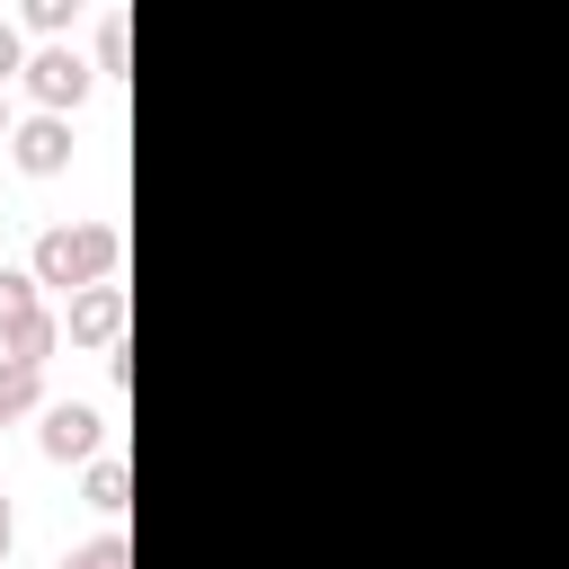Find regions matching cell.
I'll use <instances>...</instances> for the list:
<instances>
[{"instance_id":"cell-4","label":"cell","mask_w":569,"mask_h":569,"mask_svg":"<svg viewBox=\"0 0 569 569\" xmlns=\"http://www.w3.org/2000/svg\"><path fill=\"white\" fill-rule=\"evenodd\" d=\"M9 160L27 169V178H53L62 160H71V116H18V133H9Z\"/></svg>"},{"instance_id":"cell-12","label":"cell","mask_w":569,"mask_h":569,"mask_svg":"<svg viewBox=\"0 0 569 569\" xmlns=\"http://www.w3.org/2000/svg\"><path fill=\"white\" fill-rule=\"evenodd\" d=\"M0 80H27V44H18L9 18H0Z\"/></svg>"},{"instance_id":"cell-11","label":"cell","mask_w":569,"mask_h":569,"mask_svg":"<svg viewBox=\"0 0 569 569\" xmlns=\"http://www.w3.org/2000/svg\"><path fill=\"white\" fill-rule=\"evenodd\" d=\"M27 27H44V36H62V27H71V0H27Z\"/></svg>"},{"instance_id":"cell-13","label":"cell","mask_w":569,"mask_h":569,"mask_svg":"<svg viewBox=\"0 0 569 569\" xmlns=\"http://www.w3.org/2000/svg\"><path fill=\"white\" fill-rule=\"evenodd\" d=\"M9 542H18V516H9V498H0V560H9Z\"/></svg>"},{"instance_id":"cell-8","label":"cell","mask_w":569,"mask_h":569,"mask_svg":"<svg viewBox=\"0 0 569 569\" xmlns=\"http://www.w3.org/2000/svg\"><path fill=\"white\" fill-rule=\"evenodd\" d=\"M0 409H9V418L44 409V365H18V356H0Z\"/></svg>"},{"instance_id":"cell-7","label":"cell","mask_w":569,"mask_h":569,"mask_svg":"<svg viewBox=\"0 0 569 569\" xmlns=\"http://www.w3.org/2000/svg\"><path fill=\"white\" fill-rule=\"evenodd\" d=\"M89 507H98V516H124V507H133V462H124V453H98V462H89Z\"/></svg>"},{"instance_id":"cell-5","label":"cell","mask_w":569,"mask_h":569,"mask_svg":"<svg viewBox=\"0 0 569 569\" xmlns=\"http://www.w3.org/2000/svg\"><path fill=\"white\" fill-rule=\"evenodd\" d=\"M62 338H80V347H116V338H124V284H89V293H71Z\"/></svg>"},{"instance_id":"cell-14","label":"cell","mask_w":569,"mask_h":569,"mask_svg":"<svg viewBox=\"0 0 569 569\" xmlns=\"http://www.w3.org/2000/svg\"><path fill=\"white\" fill-rule=\"evenodd\" d=\"M9 133H18V116H9V98H0V142H9Z\"/></svg>"},{"instance_id":"cell-3","label":"cell","mask_w":569,"mask_h":569,"mask_svg":"<svg viewBox=\"0 0 569 569\" xmlns=\"http://www.w3.org/2000/svg\"><path fill=\"white\" fill-rule=\"evenodd\" d=\"M89 80H98V62H80L71 44L27 53V89H36V107H44V116H71V107L89 98Z\"/></svg>"},{"instance_id":"cell-2","label":"cell","mask_w":569,"mask_h":569,"mask_svg":"<svg viewBox=\"0 0 569 569\" xmlns=\"http://www.w3.org/2000/svg\"><path fill=\"white\" fill-rule=\"evenodd\" d=\"M36 436H44L53 462H98L107 453V409L98 400H44V427Z\"/></svg>"},{"instance_id":"cell-6","label":"cell","mask_w":569,"mask_h":569,"mask_svg":"<svg viewBox=\"0 0 569 569\" xmlns=\"http://www.w3.org/2000/svg\"><path fill=\"white\" fill-rule=\"evenodd\" d=\"M27 320H44V284H36V267H0V347Z\"/></svg>"},{"instance_id":"cell-9","label":"cell","mask_w":569,"mask_h":569,"mask_svg":"<svg viewBox=\"0 0 569 569\" xmlns=\"http://www.w3.org/2000/svg\"><path fill=\"white\" fill-rule=\"evenodd\" d=\"M62 569H133V542L107 525V533H89V542H71L62 551Z\"/></svg>"},{"instance_id":"cell-1","label":"cell","mask_w":569,"mask_h":569,"mask_svg":"<svg viewBox=\"0 0 569 569\" xmlns=\"http://www.w3.org/2000/svg\"><path fill=\"white\" fill-rule=\"evenodd\" d=\"M116 258H124V231L116 222H53L36 240V284L89 293V284H116Z\"/></svg>"},{"instance_id":"cell-15","label":"cell","mask_w":569,"mask_h":569,"mask_svg":"<svg viewBox=\"0 0 569 569\" xmlns=\"http://www.w3.org/2000/svg\"><path fill=\"white\" fill-rule=\"evenodd\" d=\"M0 427H9V409H0Z\"/></svg>"},{"instance_id":"cell-10","label":"cell","mask_w":569,"mask_h":569,"mask_svg":"<svg viewBox=\"0 0 569 569\" xmlns=\"http://www.w3.org/2000/svg\"><path fill=\"white\" fill-rule=\"evenodd\" d=\"M124 36H133L124 9H107V18H98V71H124Z\"/></svg>"}]
</instances>
